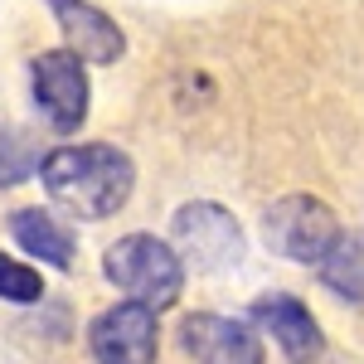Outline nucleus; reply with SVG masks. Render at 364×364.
<instances>
[{"mask_svg": "<svg viewBox=\"0 0 364 364\" xmlns=\"http://www.w3.org/2000/svg\"><path fill=\"white\" fill-rule=\"evenodd\" d=\"M39 180L63 214L73 219H112L117 209L136 190V166L127 151H117L107 141H87V146H58L39 161Z\"/></svg>", "mask_w": 364, "mask_h": 364, "instance_id": "f257e3e1", "label": "nucleus"}, {"mask_svg": "<svg viewBox=\"0 0 364 364\" xmlns=\"http://www.w3.org/2000/svg\"><path fill=\"white\" fill-rule=\"evenodd\" d=\"M102 277L112 282L117 291H127L132 301L151 306L156 316L170 311L185 291V262L156 233H127L112 248L102 252Z\"/></svg>", "mask_w": 364, "mask_h": 364, "instance_id": "f03ea898", "label": "nucleus"}, {"mask_svg": "<svg viewBox=\"0 0 364 364\" xmlns=\"http://www.w3.org/2000/svg\"><path fill=\"white\" fill-rule=\"evenodd\" d=\"M170 248L180 252V262L195 267V272H228V267L243 262L248 238H243L238 219L228 214L224 204H214V199H190V204H180L175 219H170Z\"/></svg>", "mask_w": 364, "mask_h": 364, "instance_id": "7ed1b4c3", "label": "nucleus"}, {"mask_svg": "<svg viewBox=\"0 0 364 364\" xmlns=\"http://www.w3.org/2000/svg\"><path fill=\"white\" fill-rule=\"evenodd\" d=\"M262 238H267V248L277 252V257L316 267V262L326 257V248L340 238V219H336V209H331L326 199L287 195L262 214Z\"/></svg>", "mask_w": 364, "mask_h": 364, "instance_id": "20e7f679", "label": "nucleus"}, {"mask_svg": "<svg viewBox=\"0 0 364 364\" xmlns=\"http://www.w3.org/2000/svg\"><path fill=\"white\" fill-rule=\"evenodd\" d=\"M29 97L58 136H73L87 122V97H92L87 63L73 49H49V54L29 58Z\"/></svg>", "mask_w": 364, "mask_h": 364, "instance_id": "39448f33", "label": "nucleus"}, {"mask_svg": "<svg viewBox=\"0 0 364 364\" xmlns=\"http://www.w3.org/2000/svg\"><path fill=\"white\" fill-rule=\"evenodd\" d=\"M87 350L97 364H156L161 355V326L156 311L141 301H117L87 326Z\"/></svg>", "mask_w": 364, "mask_h": 364, "instance_id": "423d86ee", "label": "nucleus"}, {"mask_svg": "<svg viewBox=\"0 0 364 364\" xmlns=\"http://www.w3.org/2000/svg\"><path fill=\"white\" fill-rule=\"evenodd\" d=\"M180 350L195 364H262V336L238 316L195 311L180 321Z\"/></svg>", "mask_w": 364, "mask_h": 364, "instance_id": "0eeeda50", "label": "nucleus"}, {"mask_svg": "<svg viewBox=\"0 0 364 364\" xmlns=\"http://www.w3.org/2000/svg\"><path fill=\"white\" fill-rule=\"evenodd\" d=\"M248 316H252V326H257L262 336L277 340V350L291 364H316V360H321V350H326L321 326H316V316H311L296 296H287V291H267V296L252 301Z\"/></svg>", "mask_w": 364, "mask_h": 364, "instance_id": "6e6552de", "label": "nucleus"}, {"mask_svg": "<svg viewBox=\"0 0 364 364\" xmlns=\"http://www.w3.org/2000/svg\"><path fill=\"white\" fill-rule=\"evenodd\" d=\"M49 10H54L58 29H63V44L83 63H117L127 54V34L97 5H87V0H49Z\"/></svg>", "mask_w": 364, "mask_h": 364, "instance_id": "1a4fd4ad", "label": "nucleus"}, {"mask_svg": "<svg viewBox=\"0 0 364 364\" xmlns=\"http://www.w3.org/2000/svg\"><path fill=\"white\" fill-rule=\"evenodd\" d=\"M10 233H15V243L29 252V257H39V262H49L58 272H68L73 267V233L58 224L54 214H44V209H15L10 214Z\"/></svg>", "mask_w": 364, "mask_h": 364, "instance_id": "9d476101", "label": "nucleus"}, {"mask_svg": "<svg viewBox=\"0 0 364 364\" xmlns=\"http://www.w3.org/2000/svg\"><path fill=\"white\" fill-rule=\"evenodd\" d=\"M316 277L326 282L336 296H345V301H364V238L360 233L340 228V238L316 262Z\"/></svg>", "mask_w": 364, "mask_h": 364, "instance_id": "9b49d317", "label": "nucleus"}, {"mask_svg": "<svg viewBox=\"0 0 364 364\" xmlns=\"http://www.w3.org/2000/svg\"><path fill=\"white\" fill-rule=\"evenodd\" d=\"M39 146L34 136H25L20 127H0V185H25L39 170Z\"/></svg>", "mask_w": 364, "mask_h": 364, "instance_id": "f8f14e48", "label": "nucleus"}, {"mask_svg": "<svg viewBox=\"0 0 364 364\" xmlns=\"http://www.w3.org/2000/svg\"><path fill=\"white\" fill-rule=\"evenodd\" d=\"M0 301H10V306H34V301H44V277H39L29 262H15V257L0 252Z\"/></svg>", "mask_w": 364, "mask_h": 364, "instance_id": "ddd939ff", "label": "nucleus"}]
</instances>
